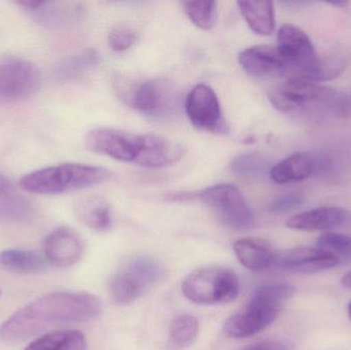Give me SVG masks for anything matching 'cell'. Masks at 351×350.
I'll list each match as a JSON object with an SVG mask.
<instances>
[{
	"label": "cell",
	"instance_id": "e0dca14e",
	"mask_svg": "<svg viewBox=\"0 0 351 350\" xmlns=\"http://www.w3.org/2000/svg\"><path fill=\"white\" fill-rule=\"evenodd\" d=\"M36 218L32 203L5 177L0 174V220L31 223Z\"/></svg>",
	"mask_w": 351,
	"mask_h": 350
},
{
	"label": "cell",
	"instance_id": "44dd1931",
	"mask_svg": "<svg viewBox=\"0 0 351 350\" xmlns=\"http://www.w3.org/2000/svg\"><path fill=\"white\" fill-rule=\"evenodd\" d=\"M0 265L20 275H39L47 271V261L45 256L34 251L12 249L0 253Z\"/></svg>",
	"mask_w": 351,
	"mask_h": 350
},
{
	"label": "cell",
	"instance_id": "4316f807",
	"mask_svg": "<svg viewBox=\"0 0 351 350\" xmlns=\"http://www.w3.org/2000/svg\"><path fill=\"white\" fill-rule=\"evenodd\" d=\"M267 160L261 154L251 152L237 156L230 164L231 171L239 176H258L265 172Z\"/></svg>",
	"mask_w": 351,
	"mask_h": 350
},
{
	"label": "cell",
	"instance_id": "d6986e66",
	"mask_svg": "<svg viewBox=\"0 0 351 350\" xmlns=\"http://www.w3.org/2000/svg\"><path fill=\"white\" fill-rule=\"evenodd\" d=\"M233 250L239 262L247 269L261 271L274 266L276 251L262 238H243L233 245Z\"/></svg>",
	"mask_w": 351,
	"mask_h": 350
},
{
	"label": "cell",
	"instance_id": "9a60e30c",
	"mask_svg": "<svg viewBox=\"0 0 351 350\" xmlns=\"http://www.w3.org/2000/svg\"><path fill=\"white\" fill-rule=\"evenodd\" d=\"M239 65L256 78H272L286 75V66L278 49L268 45H255L241 51Z\"/></svg>",
	"mask_w": 351,
	"mask_h": 350
},
{
	"label": "cell",
	"instance_id": "f1b7e54d",
	"mask_svg": "<svg viewBox=\"0 0 351 350\" xmlns=\"http://www.w3.org/2000/svg\"><path fill=\"white\" fill-rule=\"evenodd\" d=\"M304 201L303 195L299 193H288L274 199L269 203L268 210L274 214H284L298 208Z\"/></svg>",
	"mask_w": 351,
	"mask_h": 350
},
{
	"label": "cell",
	"instance_id": "30bf717a",
	"mask_svg": "<svg viewBox=\"0 0 351 350\" xmlns=\"http://www.w3.org/2000/svg\"><path fill=\"white\" fill-rule=\"evenodd\" d=\"M40 78L34 64L19 57L0 61V103L14 102L36 92Z\"/></svg>",
	"mask_w": 351,
	"mask_h": 350
},
{
	"label": "cell",
	"instance_id": "1f68e13d",
	"mask_svg": "<svg viewBox=\"0 0 351 350\" xmlns=\"http://www.w3.org/2000/svg\"><path fill=\"white\" fill-rule=\"evenodd\" d=\"M348 316H350V318L351 321V301L350 302V304H348Z\"/></svg>",
	"mask_w": 351,
	"mask_h": 350
},
{
	"label": "cell",
	"instance_id": "5bb4252c",
	"mask_svg": "<svg viewBox=\"0 0 351 350\" xmlns=\"http://www.w3.org/2000/svg\"><path fill=\"white\" fill-rule=\"evenodd\" d=\"M117 92L121 100L136 110L145 114H156L165 104L162 88L154 82H129L119 79Z\"/></svg>",
	"mask_w": 351,
	"mask_h": 350
},
{
	"label": "cell",
	"instance_id": "3957f363",
	"mask_svg": "<svg viewBox=\"0 0 351 350\" xmlns=\"http://www.w3.org/2000/svg\"><path fill=\"white\" fill-rule=\"evenodd\" d=\"M110 176V171L102 166L62 164L26 175L21 179L20 185L28 192L55 195L95 186Z\"/></svg>",
	"mask_w": 351,
	"mask_h": 350
},
{
	"label": "cell",
	"instance_id": "8fae6325",
	"mask_svg": "<svg viewBox=\"0 0 351 350\" xmlns=\"http://www.w3.org/2000/svg\"><path fill=\"white\" fill-rule=\"evenodd\" d=\"M185 110L193 127L199 131L215 134L226 131L220 102L210 86L204 84L194 86L186 98Z\"/></svg>",
	"mask_w": 351,
	"mask_h": 350
},
{
	"label": "cell",
	"instance_id": "7a4b0ae2",
	"mask_svg": "<svg viewBox=\"0 0 351 350\" xmlns=\"http://www.w3.org/2000/svg\"><path fill=\"white\" fill-rule=\"evenodd\" d=\"M294 293L295 288L288 283H267L259 286L245 308L225 323V334L230 338L241 339L265 330L276 320Z\"/></svg>",
	"mask_w": 351,
	"mask_h": 350
},
{
	"label": "cell",
	"instance_id": "484cf974",
	"mask_svg": "<svg viewBox=\"0 0 351 350\" xmlns=\"http://www.w3.org/2000/svg\"><path fill=\"white\" fill-rule=\"evenodd\" d=\"M181 4L186 16L197 28L206 31L214 27L217 20L216 2L210 0H189Z\"/></svg>",
	"mask_w": 351,
	"mask_h": 350
},
{
	"label": "cell",
	"instance_id": "f546056e",
	"mask_svg": "<svg viewBox=\"0 0 351 350\" xmlns=\"http://www.w3.org/2000/svg\"><path fill=\"white\" fill-rule=\"evenodd\" d=\"M241 350H288V349L284 343L278 342V341H262Z\"/></svg>",
	"mask_w": 351,
	"mask_h": 350
},
{
	"label": "cell",
	"instance_id": "4dcf8cb0",
	"mask_svg": "<svg viewBox=\"0 0 351 350\" xmlns=\"http://www.w3.org/2000/svg\"><path fill=\"white\" fill-rule=\"evenodd\" d=\"M342 285L348 289H351V271L342 277Z\"/></svg>",
	"mask_w": 351,
	"mask_h": 350
},
{
	"label": "cell",
	"instance_id": "277c9868",
	"mask_svg": "<svg viewBox=\"0 0 351 350\" xmlns=\"http://www.w3.org/2000/svg\"><path fill=\"white\" fill-rule=\"evenodd\" d=\"M166 271L162 263L147 256H136L123 263L110 282L115 303L128 305L145 295L162 281Z\"/></svg>",
	"mask_w": 351,
	"mask_h": 350
},
{
	"label": "cell",
	"instance_id": "6da1fadb",
	"mask_svg": "<svg viewBox=\"0 0 351 350\" xmlns=\"http://www.w3.org/2000/svg\"><path fill=\"white\" fill-rule=\"evenodd\" d=\"M102 310L100 298L88 292H60L43 296L12 314L0 327V339L20 342L64 325L88 322Z\"/></svg>",
	"mask_w": 351,
	"mask_h": 350
},
{
	"label": "cell",
	"instance_id": "7c38bea8",
	"mask_svg": "<svg viewBox=\"0 0 351 350\" xmlns=\"http://www.w3.org/2000/svg\"><path fill=\"white\" fill-rule=\"evenodd\" d=\"M337 260L317 247H298L276 253L274 266L291 273L313 275L338 266Z\"/></svg>",
	"mask_w": 351,
	"mask_h": 350
},
{
	"label": "cell",
	"instance_id": "ffe728a7",
	"mask_svg": "<svg viewBox=\"0 0 351 350\" xmlns=\"http://www.w3.org/2000/svg\"><path fill=\"white\" fill-rule=\"evenodd\" d=\"M239 10L252 31L270 35L276 29V10L271 1H239Z\"/></svg>",
	"mask_w": 351,
	"mask_h": 350
},
{
	"label": "cell",
	"instance_id": "ac0fdd59",
	"mask_svg": "<svg viewBox=\"0 0 351 350\" xmlns=\"http://www.w3.org/2000/svg\"><path fill=\"white\" fill-rule=\"evenodd\" d=\"M319 162L313 154L306 152L295 153L270 170V178L276 184H289L306 180L319 170Z\"/></svg>",
	"mask_w": 351,
	"mask_h": 350
},
{
	"label": "cell",
	"instance_id": "4fadbf2b",
	"mask_svg": "<svg viewBox=\"0 0 351 350\" xmlns=\"http://www.w3.org/2000/svg\"><path fill=\"white\" fill-rule=\"evenodd\" d=\"M84 252V240L67 226L56 228L45 242V259L53 266H72L82 259Z\"/></svg>",
	"mask_w": 351,
	"mask_h": 350
},
{
	"label": "cell",
	"instance_id": "603a6c76",
	"mask_svg": "<svg viewBox=\"0 0 351 350\" xmlns=\"http://www.w3.org/2000/svg\"><path fill=\"white\" fill-rule=\"evenodd\" d=\"M86 339L75 330L47 333L31 342L25 350H86Z\"/></svg>",
	"mask_w": 351,
	"mask_h": 350
},
{
	"label": "cell",
	"instance_id": "2e32d148",
	"mask_svg": "<svg viewBox=\"0 0 351 350\" xmlns=\"http://www.w3.org/2000/svg\"><path fill=\"white\" fill-rule=\"evenodd\" d=\"M351 216L341 207H321L293 216L287 221L291 229L300 232H322L350 223Z\"/></svg>",
	"mask_w": 351,
	"mask_h": 350
},
{
	"label": "cell",
	"instance_id": "5b68a950",
	"mask_svg": "<svg viewBox=\"0 0 351 350\" xmlns=\"http://www.w3.org/2000/svg\"><path fill=\"white\" fill-rule=\"evenodd\" d=\"M276 49L286 66L288 78L321 82V55L304 31L292 24L280 27Z\"/></svg>",
	"mask_w": 351,
	"mask_h": 350
},
{
	"label": "cell",
	"instance_id": "83f0119b",
	"mask_svg": "<svg viewBox=\"0 0 351 350\" xmlns=\"http://www.w3.org/2000/svg\"><path fill=\"white\" fill-rule=\"evenodd\" d=\"M138 34L135 29L127 25H117L109 33L108 41L111 49L115 51H125L135 45Z\"/></svg>",
	"mask_w": 351,
	"mask_h": 350
},
{
	"label": "cell",
	"instance_id": "52a82bcc",
	"mask_svg": "<svg viewBox=\"0 0 351 350\" xmlns=\"http://www.w3.org/2000/svg\"><path fill=\"white\" fill-rule=\"evenodd\" d=\"M268 96L276 109L286 113L304 112L311 108L339 110L342 107L337 92L301 78H287Z\"/></svg>",
	"mask_w": 351,
	"mask_h": 350
},
{
	"label": "cell",
	"instance_id": "9c48e42d",
	"mask_svg": "<svg viewBox=\"0 0 351 350\" xmlns=\"http://www.w3.org/2000/svg\"><path fill=\"white\" fill-rule=\"evenodd\" d=\"M146 142L147 135L108 127L92 129L86 136V145L90 151L138 166L143 158Z\"/></svg>",
	"mask_w": 351,
	"mask_h": 350
},
{
	"label": "cell",
	"instance_id": "ba28073f",
	"mask_svg": "<svg viewBox=\"0 0 351 350\" xmlns=\"http://www.w3.org/2000/svg\"><path fill=\"white\" fill-rule=\"evenodd\" d=\"M198 197L232 229L247 230L255 225V214L235 185H214L200 191Z\"/></svg>",
	"mask_w": 351,
	"mask_h": 350
},
{
	"label": "cell",
	"instance_id": "d4e9b609",
	"mask_svg": "<svg viewBox=\"0 0 351 350\" xmlns=\"http://www.w3.org/2000/svg\"><path fill=\"white\" fill-rule=\"evenodd\" d=\"M315 247L337 260L338 264L351 263V236L328 232L317 238Z\"/></svg>",
	"mask_w": 351,
	"mask_h": 350
},
{
	"label": "cell",
	"instance_id": "cb8c5ba5",
	"mask_svg": "<svg viewBox=\"0 0 351 350\" xmlns=\"http://www.w3.org/2000/svg\"><path fill=\"white\" fill-rule=\"evenodd\" d=\"M199 331V323L192 314H180L171 323L169 349H187L195 340Z\"/></svg>",
	"mask_w": 351,
	"mask_h": 350
},
{
	"label": "cell",
	"instance_id": "7402d4cb",
	"mask_svg": "<svg viewBox=\"0 0 351 350\" xmlns=\"http://www.w3.org/2000/svg\"><path fill=\"white\" fill-rule=\"evenodd\" d=\"M78 219L96 232H106L111 227L110 205L100 197H88L76 205Z\"/></svg>",
	"mask_w": 351,
	"mask_h": 350
},
{
	"label": "cell",
	"instance_id": "8992f818",
	"mask_svg": "<svg viewBox=\"0 0 351 350\" xmlns=\"http://www.w3.org/2000/svg\"><path fill=\"white\" fill-rule=\"evenodd\" d=\"M241 284L233 271L204 267L188 275L182 283L183 295L199 305L229 303L239 297Z\"/></svg>",
	"mask_w": 351,
	"mask_h": 350
}]
</instances>
